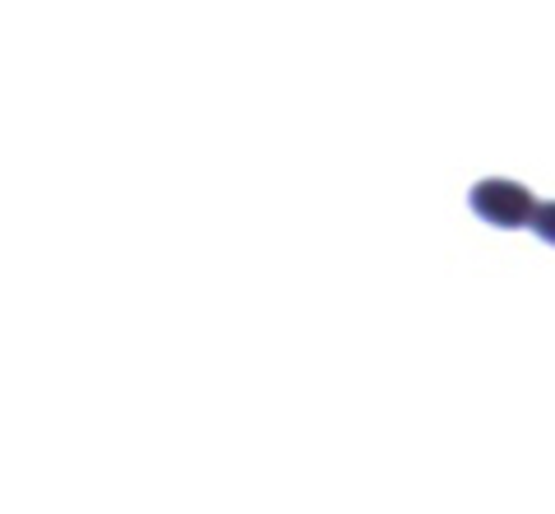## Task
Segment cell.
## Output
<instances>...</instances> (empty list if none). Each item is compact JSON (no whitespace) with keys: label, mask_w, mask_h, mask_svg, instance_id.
I'll use <instances>...</instances> for the list:
<instances>
[{"label":"cell","mask_w":555,"mask_h":514,"mask_svg":"<svg viewBox=\"0 0 555 514\" xmlns=\"http://www.w3.org/2000/svg\"><path fill=\"white\" fill-rule=\"evenodd\" d=\"M473 209L491 222V228H528L537 214V200L528 185L505 181V177H486L473 191Z\"/></svg>","instance_id":"1"},{"label":"cell","mask_w":555,"mask_h":514,"mask_svg":"<svg viewBox=\"0 0 555 514\" xmlns=\"http://www.w3.org/2000/svg\"><path fill=\"white\" fill-rule=\"evenodd\" d=\"M528 228H532L537 236H542V242H551V246H555V200H551V204H537V214H532Z\"/></svg>","instance_id":"2"}]
</instances>
